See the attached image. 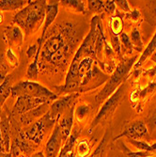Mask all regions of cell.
Masks as SVG:
<instances>
[{"instance_id": "6da1fadb", "label": "cell", "mask_w": 156, "mask_h": 157, "mask_svg": "<svg viewBox=\"0 0 156 157\" xmlns=\"http://www.w3.org/2000/svg\"><path fill=\"white\" fill-rule=\"evenodd\" d=\"M46 1H28L27 6L15 14L12 22L29 34L39 28L41 22L45 19Z\"/></svg>"}, {"instance_id": "7a4b0ae2", "label": "cell", "mask_w": 156, "mask_h": 157, "mask_svg": "<svg viewBox=\"0 0 156 157\" xmlns=\"http://www.w3.org/2000/svg\"><path fill=\"white\" fill-rule=\"evenodd\" d=\"M135 60V56H134V58L130 59H125L117 67V70L114 72V74L111 75L109 81L106 83L103 90L95 97V103L97 105H100L107 97L111 96L115 92L116 89L120 87V84L125 79V76L127 75L130 69L132 68Z\"/></svg>"}, {"instance_id": "3957f363", "label": "cell", "mask_w": 156, "mask_h": 157, "mask_svg": "<svg viewBox=\"0 0 156 157\" xmlns=\"http://www.w3.org/2000/svg\"><path fill=\"white\" fill-rule=\"evenodd\" d=\"M12 96H30L34 98L48 99L50 101L58 98L56 94L34 81H22L13 86L11 89Z\"/></svg>"}, {"instance_id": "277c9868", "label": "cell", "mask_w": 156, "mask_h": 157, "mask_svg": "<svg viewBox=\"0 0 156 157\" xmlns=\"http://www.w3.org/2000/svg\"><path fill=\"white\" fill-rule=\"evenodd\" d=\"M55 122V120L50 115L49 112H47L35 123L28 127L25 131L24 136L27 140L34 142L36 145H39L46 132L54 126Z\"/></svg>"}, {"instance_id": "5b68a950", "label": "cell", "mask_w": 156, "mask_h": 157, "mask_svg": "<svg viewBox=\"0 0 156 157\" xmlns=\"http://www.w3.org/2000/svg\"><path fill=\"white\" fill-rule=\"evenodd\" d=\"M125 92H126V85L121 84L118 88V90L113 93L109 97V99L107 100V101L104 104L100 112L98 113V115L96 116V118L94 119V121L91 123L90 131L92 130V128H94L103 119L113 115V113H114V111L116 110V108L118 107V105L121 102V100L124 98Z\"/></svg>"}, {"instance_id": "8992f818", "label": "cell", "mask_w": 156, "mask_h": 157, "mask_svg": "<svg viewBox=\"0 0 156 157\" xmlns=\"http://www.w3.org/2000/svg\"><path fill=\"white\" fill-rule=\"evenodd\" d=\"M68 32L69 31L67 29H64V31H60L59 34L54 35L49 40H47L45 44H44V47H42V58L49 61V59L55 53H58L63 48L69 46L67 41Z\"/></svg>"}, {"instance_id": "52a82bcc", "label": "cell", "mask_w": 156, "mask_h": 157, "mask_svg": "<svg viewBox=\"0 0 156 157\" xmlns=\"http://www.w3.org/2000/svg\"><path fill=\"white\" fill-rule=\"evenodd\" d=\"M51 102L48 99H42V98H34L30 96H19L17 97V100L14 104L13 109L16 113L19 114H25L28 111H30L40 105Z\"/></svg>"}, {"instance_id": "ba28073f", "label": "cell", "mask_w": 156, "mask_h": 157, "mask_svg": "<svg viewBox=\"0 0 156 157\" xmlns=\"http://www.w3.org/2000/svg\"><path fill=\"white\" fill-rule=\"evenodd\" d=\"M148 136V127L146 124L142 121H134L131 122L128 126L125 128V130L119 135L117 137H115L114 141L120 139L122 136H125L129 139H134L136 140L138 138H142Z\"/></svg>"}, {"instance_id": "9c48e42d", "label": "cell", "mask_w": 156, "mask_h": 157, "mask_svg": "<svg viewBox=\"0 0 156 157\" xmlns=\"http://www.w3.org/2000/svg\"><path fill=\"white\" fill-rule=\"evenodd\" d=\"M62 142H64V140L60 134L59 127L56 124L45 146L44 156L45 157H58L60 152V147H61Z\"/></svg>"}, {"instance_id": "30bf717a", "label": "cell", "mask_w": 156, "mask_h": 157, "mask_svg": "<svg viewBox=\"0 0 156 157\" xmlns=\"http://www.w3.org/2000/svg\"><path fill=\"white\" fill-rule=\"evenodd\" d=\"M78 92H74L60 98L58 101H55L51 105L50 110L48 111L49 114L55 120H58L66 109H69L70 107V105L74 102L75 98L78 97Z\"/></svg>"}, {"instance_id": "8fae6325", "label": "cell", "mask_w": 156, "mask_h": 157, "mask_svg": "<svg viewBox=\"0 0 156 157\" xmlns=\"http://www.w3.org/2000/svg\"><path fill=\"white\" fill-rule=\"evenodd\" d=\"M73 121H74V107L69 108L66 112V115H64L61 120L59 122V127L60 130V134L63 137L64 142L68 139V137L70 135V129L73 126Z\"/></svg>"}, {"instance_id": "7c38bea8", "label": "cell", "mask_w": 156, "mask_h": 157, "mask_svg": "<svg viewBox=\"0 0 156 157\" xmlns=\"http://www.w3.org/2000/svg\"><path fill=\"white\" fill-rule=\"evenodd\" d=\"M0 130L3 140V145L6 152L10 151V125L5 113L0 112Z\"/></svg>"}, {"instance_id": "4fadbf2b", "label": "cell", "mask_w": 156, "mask_h": 157, "mask_svg": "<svg viewBox=\"0 0 156 157\" xmlns=\"http://www.w3.org/2000/svg\"><path fill=\"white\" fill-rule=\"evenodd\" d=\"M49 103L50 102L44 103V104L40 105V106L23 114V115L21 116V122L24 125H28V124H30L36 118H39L41 115H44V114H46L49 111L48 110Z\"/></svg>"}, {"instance_id": "5bb4252c", "label": "cell", "mask_w": 156, "mask_h": 157, "mask_svg": "<svg viewBox=\"0 0 156 157\" xmlns=\"http://www.w3.org/2000/svg\"><path fill=\"white\" fill-rule=\"evenodd\" d=\"M58 12H59V2L49 1V3L46 5V8H45V22H44V29H42V34H41L40 39H44L46 29L55 19L56 15H58Z\"/></svg>"}, {"instance_id": "9a60e30c", "label": "cell", "mask_w": 156, "mask_h": 157, "mask_svg": "<svg viewBox=\"0 0 156 157\" xmlns=\"http://www.w3.org/2000/svg\"><path fill=\"white\" fill-rule=\"evenodd\" d=\"M5 39L8 44L12 45H21L23 42V34L18 26H8L4 31Z\"/></svg>"}, {"instance_id": "2e32d148", "label": "cell", "mask_w": 156, "mask_h": 157, "mask_svg": "<svg viewBox=\"0 0 156 157\" xmlns=\"http://www.w3.org/2000/svg\"><path fill=\"white\" fill-rule=\"evenodd\" d=\"M155 50H156V32H155L153 38L151 39V40L149 42V44L146 47V49L144 50V52L142 53V55H141L139 60L135 64V68H138L142 65L143 62L149 58V56H150L154 53Z\"/></svg>"}, {"instance_id": "e0dca14e", "label": "cell", "mask_w": 156, "mask_h": 157, "mask_svg": "<svg viewBox=\"0 0 156 157\" xmlns=\"http://www.w3.org/2000/svg\"><path fill=\"white\" fill-rule=\"evenodd\" d=\"M28 1L25 0H1L0 10H16L22 9Z\"/></svg>"}, {"instance_id": "ac0fdd59", "label": "cell", "mask_w": 156, "mask_h": 157, "mask_svg": "<svg viewBox=\"0 0 156 157\" xmlns=\"http://www.w3.org/2000/svg\"><path fill=\"white\" fill-rule=\"evenodd\" d=\"M11 76H7L0 85V107L4 104L5 100L11 93Z\"/></svg>"}, {"instance_id": "d6986e66", "label": "cell", "mask_w": 156, "mask_h": 157, "mask_svg": "<svg viewBox=\"0 0 156 157\" xmlns=\"http://www.w3.org/2000/svg\"><path fill=\"white\" fill-rule=\"evenodd\" d=\"M41 42H42V39H39V49H38V52L37 54L35 55V59H34V61L29 65L28 67V70H27V77L29 79H33L35 80L37 78V75H38V59H39V55L40 53V48H41Z\"/></svg>"}, {"instance_id": "ffe728a7", "label": "cell", "mask_w": 156, "mask_h": 157, "mask_svg": "<svg viewBox=\"0 0 156 157\" xmlns=\"http://www.w3.org/2000/svg\"><path fill=\"white\" fill-rule=\"evenodd\" d=\"M130 143L133 144L135 148L139 149L141 151H154L156 152V143L149 144L145 141H139V140H134V139H129Z\"/></svg>"}, {"instance_id": "44dd1931", "label": "cell", "mask_w": 156, "mask_h": 157, "mask_svg": "<svg viewBox=\"0 0 156 157\" xmlns=\"http://www.w3.org/2000/svg\"><path fill=\"white\" fill-rule=\"evenodd\" d=\"M108 136H109V134H108V132H106L101 141V143L98 145V147L96 148L94 152L89 157H105V149L108 144Z\"/></svg>"}, {"instance_id": "7402d4cb", "label": "cell", "mask_w": 156, "mask_h": 157, "mask_svg": "<svg viewBox=\"0 0 156 157\" xmlns=\"http://www.w3.org/2000/svg\"><path fill=\"white\" fill-rule=\"evenodd\" d=\"M60 4L62 6L74 10L77 12L85 11V3L80 0H64V1H60Z\"/></svg>"}, {"instance_id": "603a6c76", "label": "cell", "mask_w": 156, "mask_h": 157, "mask_svg": "<svg viewBox=\"0 0 156 157\" xmlns=\"http://www.w3.org/2000/svg\"><path fill=\"white\" fill-rule=\"evenodd\" d=\"M120 147L121 151H123V153L126 155V157H150V152H148V151H138V152L132 151L123 143H120Z\"/></svg>"}, {"instance_id": "cb8c5ba5", "label": "cell", "mask_w": 156, "mask_h": 157, "mask_svg": "<svg viewBox=\"0 0 156 157\" xmlns=\"http://www.w3.org/2000/svg\"><path fill=\"white\" fill-rule=\"evenodd\" d=\"M122 27H123V22L120 16L112 17V19H111V29H112L113 33L117 36L118 34H120L121 32Z\"/></svg>"}, {"instance_id": "d4e9b609", "label": "cell", "mask_w": 156, "mask_h": 157, "mask_svg": "<svg viewBox=\"0 0 156 157\" xmlns=\"http://www.w3.org/2000/svg\"><path fill=\"white\" fill-rule=\"evenodd\" d=\"M130 40H131L133 46L135 45L136 47V50H138V52H140L143 49V44H142V41H141L140 34H139V31L136 29V28H134V30L131 34Z\"/></svg>"}, {"instance_id": "484cf974", "label": "cell", "mask_w": 156, "mask_h": 157, "mask_svg": "<svg viewBox=\"0 0 156 157\" xmlns=\"http://www.w3.org/2000/svg\"><path fill=\"white\" fill-rule=\"evenodd\" d=\"M90 148L87 140H81L77 144V155L79 157H86L89 153Z\"/></svg>"}, {"instance_id": "4316f807", "label": "cell", "mask_w": 156, "mask_h": 157, "mask_svg": "<svg viewBox=\"0 0 156 157\" xmlns=\"http://www.w3.org/2000/svg\"><path fill=\"white\" fill-rule=\"evenodd\" d=\"M89 9L91 12L94 13H101L105 10V1H88Z\"/></svg>"}, {"instance_id": "83f0119b", "label": "cell", "mask_w": 156, "mask_h": 157, "mask_svg": "<svg viewBox=\"0 0 156 157\" xmlns=\"http://www.w3.org/2000/svg\"><path fill=\"white\" fill-rule=\"evenodd\" d=\"M89 111V105H80L76 109V116L78 119H83Z\"/></svg>"}, {"instance_id": "f1b7e54d", "label": "cell", "mask_w": 156, "mask_h": 157, "mask_svg": "<svg viewBox=\"0 0 156 157\" xmlns=\"http://www.w3.org/2000/svg\"><path fill=\"white\" fill-rule=\"evenodd\" d=\"M120 39H121V41H122V44H124V46L127 48V49H130L132 50L133 49V44H132V42H131V40L130 38L128 37V35L125 34V33H122L120 35Z\"/></svg>"}, {"instance_id": "f546056e", "label": "cell", "mask_w": 156, "mask_h": 157, "mask_svg": "<svg viewBox=\"0 0 156 157\" xmlns=\"http://www.w3.org/2000/svg\"><path fill=\"white\" fill-rule=\"evenodd\" d=\"M111 41H112V47L114 48V50L120 55V40L116 35L111 36Z\"/></svg>"}, {"instance_id": "4dcf8cb0", "label": "cell", "mask_w": 156, "mask_h": 157, "mask_svg": "<svg viewBox=\"0 0 156 157\" xmlns=\"http://www.w3.org/2000/svg\"><path fill=\"white\" fill-rule=\"evenodd\" d=\"M116 5H118L120 7V10L126 11V12H130L131 10L129 8V4H128V1H126V0H118V1H114Z\"/></svg>"}, {"instance_id": "1f68e13d", "label": "cell", "mask_w": 156, "mask_h": 157, "mask_svg": "<svg viewBox=\"0 0 156 157\" xmlns=\"http://www.w3.org/2000/svg\"><path fill=\"white\" fill-rule=\"evenodd\" d=\"M116 10V4L114 1H105V10L111 14L113 12H115Z\"/></svg>"}, {"instance_id": "d6a6232c", "label": "cell", "mask_w": 156, "mask_h": 157, "mask_svg": "<svg viewBox=\"0 0 156 157\" xmlns=\"http://www.w3.org/2000/svg\"><path fill=\"white\" fill-rule=\"evenodd\" d=\"M148 126L150 131H152L154 128H156V113L154 115H152L151 118H150V120L148 121Z\"/></svg>"}, {"instance_id": "836d02e7", "label": "cell", "mask_w": 156, "mask_h": 157, "mask_svg": "<svg viewBox=\"0 0 156 157\" xmlns=\"http://www.w3.org/2000/svg\"><path fill=\"white\" fill-rule=\"evenodd\" d=\"M38 49H39V42H38V44H34L33 46H30V48L27 50L28 58H31L32 56L36 55L37 52H38Z\"/></svg>"}, {"instance_id": "e575fe53", "label": "cell", "mask_w": 156, "mask_h": 157, "mask_svg": "<svg viewBox=\"0 0 156 157\" xmlns=\"http://www.w3.org/2000/svg\"><path fill=\"white\" fill-rule=\"evenodd\" d=\"M7 56H8V59H9V60L10 61L11 64H13V65H16L17 64V59H16V56L13 55V53H12L11 50H8Z\"/></svg>"}, {"instance_id": "d590c367", "label": "cell", "mask_w": 156, "mask_h": 157, "mask_svg": "<svg viewBox=\"0 0 156 157\" xmlns=\"http://www.w3.org/2000/svg\"><path fill=\"white\" fill-rule=\"evenodd\" d=\"M131 19H133V20H136V19H138V17H139V12H138V10H132L131 11V13L128 15Z\"/></svg>"}, {"instance_id": "8d00e7d4", "label": "cell", "mask_w": 156, "mask_h": 157, "mask_svg": "<svg viewBox=\"0 0 156 157\" xmlns=\"http://www.w3.org/2000/svg\"><path fill=\"white\" fill-rule=\"evenodd\" d=\"M5 149H4V145H3V140H2V136H1V130H0V155L5 153Z\"/></svg>"}, {"instance_id": "74e56055", "label": "cell", "mask_w": 156, "mask_h": 157, "mask_svg": "<svg viewBox=\"0 0 156 157\" xmlns=\"http://www.w3.org/2000/svg\"><path fill=\"white\" fill-rule=\"evenodd\" d=\"M31 157H45V156H44V154L42 153L41 151H39V152H36L35 154H33Z\"/></svg>"}, {"instance_id": "f35d334b", "label": "cell", "mask_w": 156, "mask_h": 157, "mask_svg": "<svg viewBox=\"0 0 156 157\" xmlns=\"http://www.w3.org/2000/svg\"><path fill=\"white\" fill-rule=\"evenodd\" d=\"M0 157H12V156H11V153L10 152H5V153L0 155Z\"/></svg>"}, {"instance_id": "ab89813d", "label": "cell", "mask_w": 156, "mask_h": 157, "mask_svg": "<svg viewBox=\"0 0 156 157\" xmlns=\"http://www.w3.org/2000/svg\"><path fill=\"white\" fill-rule=\"evenodd\" d=\"M3 59H4V56L3 55L0 54V68H1L3 66Z\"/></svg>"}, {"instance_id": "60d3db41", "label": "cell", "mask_w": 156, "mask_h": 157, "mask_svg": "<svg viewBox=\"0 0 156 157\" xmlns=\"http://www.w3.org/2000/svg\"><path fill=\"white\" fill-rule=\"evenodd\" d=\"M4 20V16H3V14L1 13V11H0V24H1Z\"/></svg>"}, {"instance_id": "b9f144b4", "label": "cell", "mask_w": 156, "mask_h": 157, "mask_svg": "<svg viewBox=\"0 0 156 157\" xmlns=\"http://www.w3.org/2000/svg\"><path fill=\"white\" fill-rule=\"evenodd\" d=\"M151 59H152V60H154V61L156 62V54H154V55L152 56V58H151Z\"/></svg>"}, {"instance_id": "7bdbcfd3", "label": "cell", "mask_w": 156, "mask_h": 157, "mask_svg": "<svg viewBox=\"0 0 156 157\" xmlns=\"http://www.w3.org/2000/svg\"><path fill=\"white\" fill-rule=\"evenodd\" d=\"M0 77H1V75H0Z\"/></svg>"}, {"instance_id": "ee69618b", "label": "cell", "mask_w": 156, "mask_h": 157, "mask_svg": "<svg viewBox=\"0 0 156 157\" xmlns=\"http://www.w3.org/2000/svg\"><path fill=\"white\" fill-rule=\"evenodd\" d=\"M22 157H23V156H22Z\"/></svg>"}]
</instances>
